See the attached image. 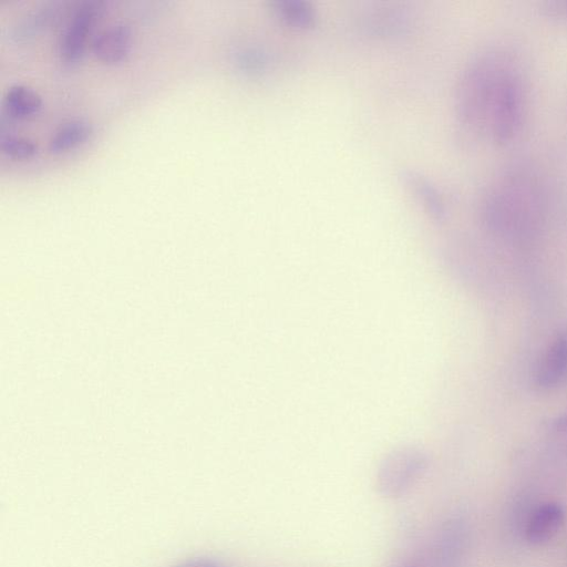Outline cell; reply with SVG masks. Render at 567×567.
<instances>
[{"label":"cell","mask_w":567,"mask_h":567,"mask_svg":"<svg viewBox=\"0 0 567 567\" xmlns=\"http://www.w3.org/2000/svg\"><path fill=\"white\" fill-rule=\"evenodd\" d=\"M565 511L560 503L546 502L532 513L525 536L533 545L549 543L564 527Z\"/></svg>","instance_id":"cell-6"},{"label":"cell","mask_w":567,"mask_h":567,"mask_svg":"<svg viewBox=\"0 0 567 567\" xmlns=\"http://www.w3.org/2000/svg\"><path fill=\"white\" fill-rule=\"evenodd\" d=\"M173 567H225V565L219 560L201 556V558L183 561Z\"/></svg>","instance_id":"cell-12"},{"label":"cell","mask_w":567,"mask_h":567,"mask_svg":"<svg viewBox=\"0 0 567 567\" xmlns=\"http://www.w3.org/2000/svg\"><path fill=\"white\" fill-rule=\"evenodd\" d=\"M429 463L428 453L416 446H404L389 452L377 471L378 493L389 500L405 497L425 476Z\"/></svg>","instance_id":"cell-1"},{"label":"cell","mask_w":567,"mask_h":567,"mask_svg":"<svg viewBox=\"0 0 567 567\" xmlns=\"http://www.w3.org/2000/svg\"><path fill=\"white\" fill-rule=\"evenodd\" d=\"M92 133V127L85 120H71L60 126L51 136L49 151L57 154L74 149L86 142Z\"/></svg>","instance_id":"cell-8"},{"label":"cell","mask_w":567,"mask_h":567,"mask_svg":"<svg viewBox=\"0 0 567 567\" xmlns=\"http://www.w3.org/2000/svg\"><path fill=\"white\" fill-rule=\"evenodd\" d=\"M567 380V331L556 336L546 349L535 373V383L542 389L556 388Z\"/></svg>","instance_id":"cell-4"},{"label":"cell","mask_w":567,"mask_h":567,"mask_svg":"<svg viewBox=\"0 0 567 567\" xmlns=\"http://www.w3.org/2000/svg\"><path fill=\"white\" fill-rule=\"evenodd\" d=\"M513 66L501 82L491 111L487 134L493 142H511L523 125L525 94L521 75Z\"/></svg>","instance_id":"cell-2"},{"label":"cell","mask_w":567,"mask_h":567,"mask_svg":"<svg viewBox=\"0 0 567 567\" xmlns=\"http://www.w3.org/2000/svg\"><path fill=\"white\" fill-rule=\"evenodd\" d=\"M132 33L128 25L111 24L92 41V51L102 63L118 64L130 53Z\"/></svg>","instance_id":"cell-5"},{"label":"cell","mask_w":567,"mask_h":567,"mask_svg":"<svg viewBox=\"0 0 567 567\" xmlns=\"http://www.w3.org/2000/svg\"><path fill=\"white\" fill-rule=\"evenodd\" d=\"M554 427L559 430H567V414L555 419Z\"/></svg>","instance_id":"cell-13"},{"label":"cell","mask_w":567,"mask_h":567,"mask_svg":"<svg viewBox=\"0 0 567 567\" xmlns=\"http://www.w3.org/2000/svg\"><path fill=\"white\" fill-rule=\"evenodd\" d=\"M101 4L86 2L76 8L59 39V54L64 63L74 65L85 54L89 35L101 14Z\"/></svg>","instance_id":"cell-3"},{"label":"cell","mask_w":567,"mask_h":567,"mask_svg":"<svg viewBox=\"0 0 567 567\" xmlns=\"http://www.w3.org/2000/svg\"><path fill=\"white\" fill-rule=\"evenodd\" d=\"M55 16L53 8L41 10V12H38L36 15L25 19L24 22L17 27L16 35L18 37L28 38L37 33L38 30L43 29Z\"/></svg>","instance_id":"cell-10"},{"label":"cell","mask_w":567,"mask_h":567,"mask_svg":"<svg viewBox=\"0 0 567 567\" xmlns=\"http://www.w3.org/2000/svg\"><path fill=\"white\" fill-rule=\"evenodd\" d=\"M546 15L567 22V2H549L544 5Z\"/></svg>","instance_id":"cell-11"},{"label":"cell","mask_w":567,"mask_h":567,"mask_svg":"<svg viewBox=\"0 0 567 567\" xmlns=\"http://www.w3.org/2000/svg\"><path fill=\"white\" fill-rule=\"evenodd\" d=\"M2 151L10 159L27 160L33 158L38 150V144L25 137H7L3 138Z\"/></svg>","instance_id":"cell-9"},{"label":"cell","mask_w":567,"mask_h":567,"mask_svg":"<svg viewBox=\"0 0 567 567\" xmlns=\"http://www.w3.org/2000/svg\"><path fill=\"white\" fill-rule=\"evenodd\" d=\"M43 106L36 90L24 85L10 87L4 96V107L10 117L26 119L33 117Z\"/></svg>","instance_id":"cell-7"}]
</instances>
